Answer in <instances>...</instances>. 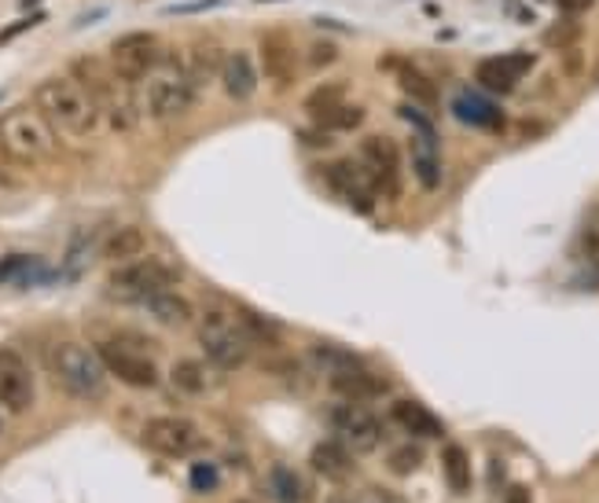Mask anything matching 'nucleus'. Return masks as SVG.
Instances as JSON below:
<instances>
[{
	"label": "nucleus",
	"instance_id": "nucleus-8",
	"mask_svg": "<svg viewBox=\"0 0 599 503\" xmlns=\"http://www.w3.org/2000/svg\"><path fill=\"white\" fill-rule=\"evenodd\" d=\"M195 93H199V85L192 82L188 66L181 59H166L159 71L147 77V114L159 118V122L181 118L195 103Z\"/></svg>",
	"mask_w": 599,
	"mask_h": 503
},
{
	"label": "nucleus",
	"instance_id": "nucleus-2",
	"mask_svg": "<svg viewBox=\"0 0 599 503\" xmlns=\"http://www.w3.org/2000/svg\"><path fill=\"white\" fill-rule=\"evenodd\" d=\"M71 77L85 88L88 96H93L96 107L103 111V122L111 125V130H118V133L133 130L136 125V100L130 93V82H122L107 59L77 56L71 63Z\"/></svg>",
	"mask_w": 599,
	"mask_h": 503
},
{
	"label": "nucleus",
	"instance_id": "nucleus-14",
	"mask_svg": "<svg viewBox=\"0 0 599 503\" xmlns=\"http://www.w3.org/2000/svg\"><path fill=\"white\" fill-rule=\"evenodd\" d=\"M529 66H534V59L515 52V56H489L482 63L475 66V82L489 88V93H515V85L523 82L529 74Z\"/></svg>",
	"mask_w": 599,
	"mask_h": 503
},
{
	"label": "nucleus",
	"instance_id": "nucleus-16",
	"mask_svg": "<svg viewBox=\"0 0 599 503\" xmlns=\"http://www.w3.org/2000/svg\"><path fill=\"white\" fill-rule=\"evenodd\" d=\"M221 85L229 93V100L243 103L258 93V66H254V56L250 52H229L224 56V66H221Z\"/></svg>",
	"mask_w": 599,
	"mask_h": 503
},
{
	"label": "nucleus",
	"instance_id": "nucleus-31",
	"mask_svg": "<svg viewBox=\"0 0 599 503\" xmlns=\"http://www.w3.org/2000/svg\"><path fill=\"white\" fill-rule=\"evenodd\" d=\"M360 122H365V111H360V107H350V103H342V107H335V111L317 118V125L328 133H350V130H357Z\"/></svg>",
	"mask_w": 599,
	"mask_h": 503
},
{
	"label": "nucleus",
	"instance_id": "nucleus-15",
	"mask_svg": "<svg viewBox=\"0 0 599 503\" xmlns=\"http://www.w3.org/2000/svg\"><path fill=\"white\" fill-rule=\"evenodd\" d=\"M453 114L464 125H470V130H486V133H500V130H504V111H500V107L489 100V96L475 93V88H464V93H456Z\"/></svg>",
	"mask_w": 599,
	"mask_h": 503
},
{
	"label": "nucleus",
	"instance_id": "nucleus-25",
	"mask_svg": "<svg viewBox=\"0 0 599 503\" xmlns=\"http://www.w3.org/2000/svg\"><path fill=\"white\" fill-rule=\"evenodd\" d=\"M170 382L176 393H188V397H203L210 390V375L199 360H176L173 371H170Z\"/></svg>",
	"mask_w": 599,
	"mask_h": 503
},
{
	"label": "nucleus",
	"instance_id": "nucleus-5",
	"mask_svg": "<svg viewBox=\"0 0 599 503\" xmlns=\"http://www.w3.org/2000/svg\"><path fill=\"white\" fill-rule=\"evenodd\" d=\"M203 353L210 357V364H218L221 371H235L250 360V334L243 331V323L229 317L218 305H206L195 323Z\"/></svg>",
	"mask_w": 599,
	"mask_h": 503
},
{
	"label": "nucleus",
	"instance_id": "nucleus-28",
	"mask_svg": "<svg viewBox=\"0 0 599 503\" xmlns=\"http://www.w3.org/2000/svg\"><path fill=\"white\" fill-rule=\"evenodd\" d=\"M398 85L405 88V96H408V100H416V103H435L438 100L435 82H430V77L419 71V66H412V63L398 66Z\"/></svg>",
	"mask_w": 599,
	"mask_h": 503
},
{
	"label": "nucleus",
	"instance_id": "nucleus-37",
	"mask_svg": "<svg viewBox=\"0 0 599 503\" xmlns=\"http://www.w3.org/2000/svg\"><path fill=\"white\" fill-rule=\"evenodd\" d=\"M582 254H585V261L592 265V269H599V224L596 229L582 232Z\"/></svg>",
	"mask_w": 599,
	"mask_h": 503
},
{
	"label": "nucleus",
	"instance_id": "nucleus-34",
	"mask_svg": "<svg viewBox=\"0 0 599 503\" xmlns=\"http://www.w3.org/2000/svg\"><path fill=\"white\" fill-rule=\"evenodd\" d=\"M192 489L195 492L218 489V467H213V463H195L192 467Z\"/></svg>",
	"mask_w": 599,
	"mask_h": 503
},
{
	"label": "nucleus",
	"instance_id": "nucleus-30",
	"mask_svg": "<svg viewBox=\"0 0 599 503\" xmlns=\"http://www.w3.org/2000/svg\"><path fill=\"white\" fill-rule=\"evenodd\" d=\"M309 360L317 364V368H323L335 379V375L342 371H353V368H360V360L353 357V353L346 349H331V345H317V349H309Z\"/></svg>",
	"mask_w": 599,
	"mask_h": 503
},
{
	"label": "nucleus",
	"instance_id": "nucleus-22",
	"mask_svg": "<svg viewBox=\"0 0 599 503\" xmlns=\"http://www.w3.org/2000/svg\"><path fill=\"white\" fill-rule=\"evenodd\" d=\"M412 170H416L419 184L435 192L441 184V155H438V136H412Z\"/></svg>",
	"mask_w": 599,
	"mask_h": 503
},
{
	"label": "nucleus",
	"instance_id": "nucleus-12",
	"mask_svg": "<svg viewBox=\"0 0 599 503\" xmlns=\"http://www.w3.org/2000/svg\"><path fill=\"white\" fill-rule=\"evenodd\" d=\"M34 397H37V387H34L29 364L19 357L15 349L0 345V408L12 412V416H23V412H29Z\"/></svg>",
	"mask_w": 599,
	"mask_h": 503
},
{
	"label": "nucleus",
	"instance_id": "nucleus-11",
	"mask_svg": "<svg viewBox=\"0 0 599 503\" xmlns=\"http://www.w3.org/2000/svg\"><path fill=\"white\" fill-rule=\"evenodd\" d=\"M140 441L151 452H159V456H170V459H184L192 456L195 449L203 445V433L195 430L192 419H181V416H159L151 419L140 433Z\"/></svg>",
	"mask_w": 599,
	"mask_h": 503
},
{
	"label": "nucleus",
	"instance_id": "nucleus-1",
	"mask_svg": "<svg viewBox=\"0 0 599 503\" xmlns=\"http://www.w3.org/2000/svg\"><path fill=\"white\" fill-rule=\"evenodd\" d=\"M34 103L41 107V114L56 125L59 133L77 136V140L93 136L103 125V111L96 107L93 96H88L71 74L45 77V82L34 88Z\"/></svg>",
	"mask_w": 599,
	"mask_h": 503
},
{
	"label": "nucleus",
	"instance_id": "nucleus-17",
	"mask_svg": "<svg viewBox=\"0 0 599 503\" xmlns=\"http://www.w3.org/2000/svg\"><path fill=\"white\" fill-rule=\"evenodd\" d=\"M261 66L277 85L294 82V48H291V37L283 34V29L261 34Z\"/></svg>",
	"mask_w": 599,
	"mask_h": 503
},
{
	"label": "nucleus",
	"instance_id": "nucleus-24",
	"mask_svg": "<svg viewBox=\"0 0 599 503\" xmlns=\"http://www.w3.org/2000/svg\"><path fill=\"white\" fill-rule=\"evenodd\" d=\"M100 254L107 261H133L144 254V232L140 229H114L103 240Z\"/></svg>",
	"mask_w": 599,
	"mask_h": 503
},
{
	"label": "nucleus",
	"instance_id": "nucleus-27",
	"mask_svg": "<svg viewBox=\"0 0 599 503\" xmlns=\"http://www.w3.org/2000/svg\"><path fill=\"white\" fill-rule=\"evenodd\" d=\"M441 470H445V481L453 492H467L470 489V459L460 445H445L441 449Z\"/></svg>",
	"mask_w": 599,
	"mask_h": 503
},
{
	"label": "nucleus",
	"instance_id": "nucleus-21",
	"mask_svg": "<svg viewBox=\"0 0 599 503\" xmlns=\"http://www.w3.org/2000/svg\"><path fill=\"white\" fill-rule=\"evenodd\" d=\"M144 309L151 312L155 320L159 323H166V328H188L192 323V305L181 298V294H176L173 287H166V291H155L151 298L144 302Z\"/></svg>",
	"mask_w": 599,
	"mask_h": 503
},
{
	"label": "nucleus",
	"instance_id": "nucleus-13",
	"mask_svg": "<svg viewBox=\"0 0 599 503\" xmlns=\"http://www.w3.org/2000/svg\"><path fill=\"white\" fill-rule=\"evenodd\" d=\"M360 155H365L371 184L394 199L401 192V147L390 140V136H368V140L360 144Z\"/></svg>",
	"mask_w": 599,
	"mask_h": 503
},
{
	"label": "nucleus",
	"instance_id": "nucleus-9",
	"mask_svg": "<svg viewBox=\"0 0 599 503\" xmlns=\"http://www.w3.org/2000/svg\"><path fill=\"white\" fill-rule=\"evenodd\" d=\"M107 63L114 66V74L122 77V82H130V85L147 82V77H151L166 63L162 41L155 34H144V29H136V34H122L111 45V52H107Z\"/></svg>",
	"mask_w": 599,
	"mask_h": 503
},
{
	"label": "nucleus",
	"instance_id": "nucleus-39",
	"mask_svg": "<svg viewBox=\"0 0 599 503\" xmlns=\"http://www.w3.org/2000/svg\"><path fill=\"white\" fill-rule=\"evenodd\" d=\"M508 503H534V496H529L526 486H512L508 489Z\"/></svg>",
	"mask_w": 599,
	"mask_h": 503
},
{
	"label": "nucleus",
	"instance_id": "nucleus-4",
	"mask_svg": "<svg viewBox=\"0 0 599 503\" xmlns=\"http://www.w3.org/2000/svg\"><path fill=\"white\" fill-rule=\"evenodd\" d=\"M52 375L59 379V387H63L71 397L77 401H103L107 393V368L100 360V353L88 349L82 342H59L52 345Z\"/></svg>",
	"mask_w": 599,
	"mask_h": 503
},
{
	"label": "nucleus",
	"instance_id": "nucleus-40",
	"mask_svg": "<svg viewBox=\"0 0 599 503\" xmlns=\"http://www.w3.org/2000/svg\"><path fill=\"white\" fill-rule=\"evenodd\" d=\"M240 503H247V500H240Z\"/></svg>",
	"mask_w": 599,
	"mask_h": 503
},
{
	"label": "nucleus",
	"instance_id": "nucleus-3",
	"mask_svg": "<svg viewBox=\"0 0 599 503\" xmlns=\"http://www.w3.org/2000/svg\"><path fill=\"white\" fill-rule=\"evenodd\" d=\"M56 125L41 114V107H12L0 114V155L23 165H37L56 155Z\"/></svg>",
	"mask_w": 599,
	"mask_h": 503
},
{
	"label": "nucleus",
	"instance_id": "nucleus-33",
	"mask_svg": "<svg viewBox=\"0 0 599 503\" xmlns=\"http://www.w3.org/2000/svg\"><path fill=\"white\" fill-rule=\"evenodd\" d=\"M387 467L394 470V475H416L419 467H424V449L419 445H398L394 452L387 456Z\"/></svg>",
	"mask_w": 599,
	"mask_h": 503
},
{
	"label": "nucleus",
	"instance_id": "nucleus-20",
	"mask_svg": "<svg viewBox=\"0 0 599 503\" xmlns=\"http://www.w3.org/2000/svg\"><path fill=\"white\" fill-rule=\"evenodd\" d=\"M394 422L405 433H412V438H445V427L438 422V416L430 408H424L419 401H398Z\"/></svg>",
	"mask_w": 599,
	"mask_h": 503
},
{
	"label": "nucleus",
	"instance_id": "nucleus-6",
	"mask_svg": "<svg viewBox=\"0 0 599 503\" xmlns=\"http://www.w3.org/2000/svg\"><path fill=\"white\" fill-rule=\"evenodd\" d=\"M107 375H114L118 382L133 390H151L159 387V368L151 360V342L140 334H107L96 345Z\"/></svg>",
	"mask_w": 599,
	"mask_h": 503
},
{
	"label": "nucleus",
	"instance_id": "nucleus-29",
	"mask_svg": "<svg viewBox=\"0 0 599 503\" xmlns=\"http://www.w3.org/2000/svg\"><path fill=\"white\" fill-rule=\"evenodd\" d=\"M342 103H346V85H339V82L317 85L306 96V111L313 114V122H317V118H323L328 111H335V107H342Z\"/></svg>",
	"mask_w": 599,
	"mask_h": 503
},
{
	"label": "nucleus",
	"instance_id": "nucleus-18",
	"mask_svg": "<svg viewBox=\"0 0 599 503\" xmlns=\"http://www.w3.org/2000/svg\"><path fill=\"white\" fill-rule=\"evenodd\" d=\"M309 467L328 481H350L353 470H357V463H353V452L335 438V441H320V445H313Z\"/></svg>",
	"mask_w": 599,
	"mask_h": 503
},
{
	"label": "nucleus",
	"instance_id": "nucleus-10",
	"mask_svg": "<svg viewBox=\"0 0 599 503\" xmlns=\"http://www.w3.org/2000/svg\"><path fill=\"white\" fill-rule=\"evenodd\" d=\"M331 427H335L339 441L346 445L350 452H376L379 441H382V422L376 412H368L365 404L350 401V404H339V408L328 412Z\"/></svg>",
	"mask_w": 599,
	"mask_h": 503
},
{
	"label": "nucleus",
	"instance_id": "nucleus-19",
	"mask_svg": "<svg viewBox=\"0 0 599 503\" xmlns=\"http://www.w3.org/2000/svg\"><path fill=\"white\" fill-rule=\"evenodd\" d=\"M323 176L339 187L346 199L357 203V210H371V195H376V184H371L368 173H360L353 162H328L323 165Z\"/></svg>",
	"mask_w": 599,
	"mask_h": 503
},
{
	"label": "nucleus",
	"instance_id": "nucleus-23",
	"mask_svg": "<svg viewBox=\"0 0 599 503\" xmlns=\"http://www.w3.org/2000/svg\"><path fill=\"white\" fill-rule=\"evenodd\" d=\"M331 387H335V393H342V397L350 401H376L387 393V382L376 379V375H368L365 368H353V371H342L331 379Z\"/></svg>",
	"mask_w": 599,
	"mask_h": 503
},
{
	"label": "nucleus",
	"instance_id": "nucleus-38",
	"mask_svg": "<svg viewBox=\"0 0 599 503\" xmlns=\"http://www.w3.org/2000/svg\"><path fill=\"white\" fill-rule=\"evenodd\" d=\"M555 4H559V12H566V15H582L596 4V0H555Z\"/></svg>",
	"mask_w": 599,
	"mask_h": 503
},
{
	"label": "nucleus",
	"instance_id": "nucleus-36",
	"mask_svg": "<svg viewBox=\"0 0 599 503\" xmlns=\"http://www.w3.org/2000/svg\"><path fill=\"white\" fill-rule=\"evenodd\" d=\"M353 503H408V500L398 496V492H390V489H382V486H371V489L360 492Z\"/></svg>",
	"mask_w": 599,
	"mask_h": 503
},
{
	"label": "nucleus",
	"instance_id": "nucleus-7",
	"mask_svg": "<svg viewBox=\"0 0 599 503\" xmlns=\"http://www.w3.org/2000/svg\"><path fill=\"white\" fill-rule=\"evenodd\" d=\"M181 280V269H173L162 258H133L122 261L118 269L107 275V294L114 302H147L155 291H166Z\"/></svg>",
	"mask_w": 599,
	"mask_h": 503
},
{
	"label": "nucleus",
	"instance_id": "nucleus-32",
	"mask_svg": "<svg viewBox=\"0 0 599 503\" xmlns=\"http://www.w3.org/2000/svg\"><path fill=\"white\" fill-rule=\"evenodd\" d=\"M269 489L280 503H302V481L291 467H272L269 475Z\"/></svg>",
	"mask_w": 599,
	"mask_h": 503
},
{
	"label": "nucleus",
	"instance_id": "nucleus-26",
	"mask_svg": "<svg viewBox=\"0 0 599 503\" xmlns=\"http://www.w3.org/2000/svg\"><path fill=\"white\" fill-rule=\"evenodd\" d=\"M184 66H188V74H192V82L195 85H203L210 74H218L221 66H224V52L218 45H192L188 48V59H184Z\"/></svg>",
	"mask_w": 599,
	"mask_h": 503
},
{
	"label": "nucleus",
	"instance_id": "nucleus-35",
	"mask_svg": "<svg viewBox=\"0 0 599 503\" xmlns=\"http://www.w3.org/2000/svg\"><path fill=\"white\" fill-rule=\"evenodd\" d=\"M335 59H339V48L328 45V41H317L309 48V66H313V71H323V66H331Z\"/></svg>",
	"mask_w": 599,
	"mask_h": 503
}]
</instances>
